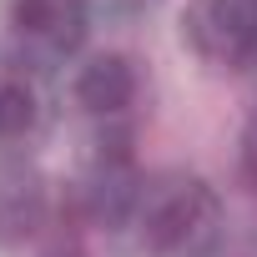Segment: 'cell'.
<instances>
[{
  "label": "cell",
  "mask_w": 257,
  "mask_h": 257,
  "mask_svg": "<svg viewBox=\"0 0 257 257\" xmlns=\"http://www.w3.org/2000/svg\"><path fill=\"white\" fill-rule=\"evenodd\" d=\"M132 222L152 257H207L222 227V197L197 172H162L142 187Z\"/></svg>",
  "instance_id": "6da1fadb"
},
{
  "label": "cell",
  "mask_w": 257,
  "mask_h": 257,
  "mask_svg": "<svg viewBox=\"0 0 257 257\" xmlns=\"http://www.w3.org/2000/svg\"><path fill=\"white\" fill-rule=\"evenodd\" d=\"M41 121V101L21 76H0V142H21L36 132Z\"/></svg>",
  "instance_id": "52a82bcc"
},
{
  "label": "cell",
  "mask_w": 257,
  "mask_h": 257,
  "mask_svg": "<svg viewBox=\"0 0 257 257\" xmlns=\"http://www.w3.org/2000/svg\"><path fill=\"white\" fill-rule=\"evenodd\" d=\"M46 257H86V252H81V247H76V242H56V247H51V252H46Z\"/></svg>",
  "instance_id": "9c48e42d"
},
{
  "label": "cell",
  "mask_w": 257,
  "mask_h": 257,
  "mask_svg": "<svg viewBox=\"0 0 257 257\" xmlns=\"http://www.w3.org/2000/svg\"><path fill=\"white\" fill-rule=\"evenodd\" d=\"M182 41L217 71L257 61V0H187Z\"/></svg>",
  "instance_id": "7a4b0ae2"
},
{
  "label": "cell",
  "mask_w": 257,
  "mask_h": 257,
  "mask_svg": "<svg viewBox=\"0 0 257 257\" xmlns=\"http://www.w3.org/2000/svg\"><path fill=\"white\" fill-rule=\"evenodd\" d=\"M46 222V187L31 167H0V242H21Z\"/></svg>",
  "instance_id": "8992f818"
},
{
  "label": "cell",
  "mask_w": 257,
  "mask_h": 257,
  "mask_svg": "<svg viewBox=\"0 0 257 257\" xmlns=\"http://www.w3.org/2000/svg\"><path fill=\"white\" fill-rule=\"evenodd\" d=\"M142 187H147V177L137 172L126 142H116V147H101V157L91 162V172L76 182V207L96 227H121V222L137 217Z\"/></svg>",
  "instance_id": "3957f363"
},
{
  "label": "cell",
  "mask_w": 257,
  "mask_h": 257,
  "mask_svg": "<svg viewBox=\"0 0 257 257\" xmlns=\"http://www.w3.org/2000/svg\"><path fill=\"white\" fill-rule=\"evenodd\" d=\"M137 66H132V56H121V51H101V56H91L81 71H76V101H81V111H91V116H121L126 106L137 101Z\"/></svg>",
  "instance_id": "5b68a950"
},
{
  "label": "cell",
  "mask_w": 257,
  "mask_h": 257,
  "mask_svg": "<svg viewBox=\"0 0 257 257\" xmlns=\"http://www.w3.org/2000/svg\"><path fill=\"white\" fill-rule=\"evenodd\" d=\"M242 182L257 192V111H252L247 132H242Z\"/></svg>",
  "instance_id": "ba28073f"
},
{
  "label": "cell",
  "mask_w": 257,
  "mask_h": 257,
  "mask_svg": "<svg viewBox=\"0 0 257 257\" xmlns=\"http://www.w3.org/2000/svg\"><path fill=\"white\" fill-rule=\"evenodd\" d=\"M11 31L46 56H71L86 36L81 0H11Z\"/></svg>",
  "instance_id": "277c9868"
}]
</instances>
